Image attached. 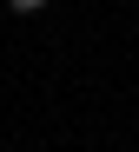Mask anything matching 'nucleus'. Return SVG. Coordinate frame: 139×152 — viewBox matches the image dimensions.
I'll return each mask as SVG.
<instances>
[{
    "label": "nucleus",
    "instance_id": "obj_1",
    "mask_svg": "<svg viewBox=\"0 0 139 152\" xmlns=\"http://www.w3.org/2000/svg\"><path fill=\"white\" fill-rule=\"evenodd\" d=\"M7 7H13V13H40L46 0H7Z\"/></svg>",
    "mask_w": 139,
    "mask_h": 152
}]
</instances>
